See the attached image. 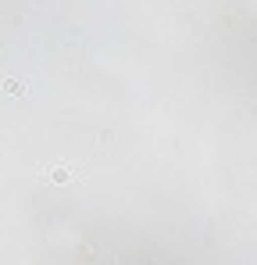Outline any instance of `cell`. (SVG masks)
<instances>
[{"instance_id":"2","label":"cell","mask_w":257,"mask_h":265,"mask_svg":"<svg viewBox=\"0 0 257 265\" xmlns=\"http://www.w3.org/2000/svg\"><path fill=\"white\" fill-rule=\"evenodd\" d=\"M4 90L11 97H25V79H4Z\"/></svg>"},{"instance_id":"1","label":"cell","mask_w":257,"mask_h":265,"mask_svg":"<svg viewBox=\"0 0 257 265\" xmlns=\"http://www.w3.org/2000/svg\"><path fill=\"white\" fill-rule=\"evenodd\" d=\"M43 176H47L50 183H72V179H75V172H72L68 165H50V169L43 172Z\"/></svg>"}]
</instances>
